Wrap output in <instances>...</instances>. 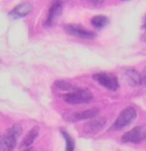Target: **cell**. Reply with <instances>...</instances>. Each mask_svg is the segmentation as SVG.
<instances>
[{"label": "cell", "mask_w": 146, "mask_h": 151, "mask_svg": "<svg viewBox=\"0 0 146 151\" xmlns=\"http://www.w3.org/2000/svg\"><path fill=\"white\" fill-rule=\"evenodd\" d=\"M92 100V94L90 91L86 88H75L72 92H69L64 95V101L69 104H84Z\"/></svg>", "instance_id": "obj_1"}, {"label": "cell", "mask_w": 146, "mask_h": 151, "mask_svg": "<svg viewBox=\"0 0 146 151\" xmlns=\"http://www.w3.org/2000/svg\"><path fill=\"white\" fill-rule=\"evenodd\" d=\"M136 117H137L136 110L132 106H128L125 110H122V112L119 114L117 120L114 122V124L111 127V131H118V129L127 127L128 125H130V124L136 119Z\"/></svg>", "instance_id": "obj_2"}, {"label": "cell", "mask_w": 146, "mask_h": 151, "mask_svg": "<svg viewBox=\"0 0 146 151\" xmlns=\"http://www.w3.org/2000/svg\"><path fill=\"white\" fill-rule=\"evenodd\" d=\"M22 126L19 124L13 125L9 129H7L6 134L2 137V144L5 151H13L16 145V139L21 136L22 134Z\"/></svg>", "instance_id": "obj_3"}, {"label": "cell", "mask_w": 146, "mask_h": 151, "mask_svg": "<svg viewBox=\"0 0 146 151\" xmlns=\"http://www.w3.org/2000/svg\"><path fill=\"white\" fill-rule=\"evenodd\" d=\"M121 140L128 143H139L146 140V125L137 126L131 131L125 133Z\"/></svg>", "instance_id": "obj_4"}, {"label": "cell", "mask_w": 146, "mask_h": 151, "mask_svg": "<svg viewBox=\"0 0 146 151\" xmlns=\"http://www.w3.org/2000/svg\"><path fill=\"white\" fill-rule=\"evenodd\" d=\"M64 30L69 35L78 38H82V39H92V38L96 37L95 32L89 31L86 28H82L78 24H66V25H64Z\"/></svg>", "instance_id": "obj_5"}, {"label": "cell", "mask_w": 146, "mask_h": 151, "mask_svg": "<svg viewBox=\"0 0 146 151\" xmlns=\"http://www.w3.org/2000/svg\"><path fill=\"white\" fill-rule=\"evenodd\" d=\"M99 85L107 88L110 91H117L119 88V81L117 77L107 73H96L92 77Z\"/></svg>", "instance_id": "obj_6"}, {"label": "cell", "mask_w": 146, "mask_h": 151, "mask_svg": "<svg viewBox=\"0 0 146 151\" xmlns=\"http://www.w3.org/2000/svg\"><path fill=\"white\" fill-rule=\"evenodd\" d=\"M33 10V6L30 2H22L21 5L16 6L14 9L9 12L8 16L11 19H23L27 16Z\"/></svg>", "instance_id": "obj_7"}, {"label": "cell", "mask_w": 146, "mask_h": 151, "mask_svg": "<svg viewBox=\"0 0 146 151\" xmlns=\"http://www.w3.org/2000/svg\"><path fill=\"white\" fill-rule=\"evenodd\" d=\"M62 9H63V4L58 2L55 0L54 4L52 5V7L49 8V12H48V16H47V19L45 22V27L49 28L52 25H54L56 23L57 19L59 17V15L62 14Z\"/></svg>", "instance_id": "obj_8"}, {"label": "cell", "mask_w": 146, "mask_h": 151, "mask_svg": "<svg viewBox=\"0 0 146 151\" xmlns=\"http://www.w3.org/2000/svg\"><path fill=\"white\" fill-rule=\"evenodd\" d=\"M106 123V119L105 118H96V119H92L91 118L90 122H88L87 124H84V133L87 134H95V133H98L104 127V125Z\"/></svg>", "instance_id": "obj_9"}, {"label": "cell", "mask_w": 146, "mask_h": 151, "mask_svg": "<svg viewBox=\"0 0 146 151\" xmlns=\"http://www.w3.org/2000/svg\"><path fill=\"white\" fill-rule=\"evenodd\" d=\"M99 112L98 109H89V110H84V111H79L73 114V120L75 122H81V120H87V119H91L94 117H96Z\"/></svg>", "instance_id": "obj_10"}, {"label": "cell", "mask_w": 146, "mask_h": 151, "mask_svg": "<svg viewBox=\"0 0 146 151\" xmlns=\"http://www.w3.org/2000/svg\"><path fill=\"white\" fill-rule=\"evenodd\" d=\"M126 78H127L130 86L136 87V86L143 85L142 84V76L139 75L136 70H128L126 72Z\"/></svg>", "instance_id": "obj_11"}, {"label": "cell", "mask_w": 146, "mask_h": 151, "mask_svg": "<svg viewBox=\"0 0 146 151\" xmlns=\"http://www.w3.org/2000/svg\"><path fill=\"white\" fill-rule=\"evenodd\" d=\"M38 135H39V127H33L30 132L26 134V136L24 137V140L22 142V148H29L33 142L36 140V137H38Z\"/></svg>", "instance_id": "obj_12"}, {"label": "cell", "mask_w": 146, "mask_h": 151, "mask_svg": "<svg viewBox=\"0 0 146 151\" xmlns=\"http://www.w3.org/2000/svg\"><path fill=\"white\" fill-rule=\"evenodd\" d=\"M107 23H109V19L104 15H96L91 19V24L96 29L104 28L105 25H107Z\"/></svg>", "instance_id": "obj_13"}, {"label": "cell", "mask_w": 146, "mask_h": 151, "mask_svg": "<svg viewBox=\"0 0 146 151\" xmlns=\"http://www.w3.org/2000/svg\"><path fill=\"white\" fill-rule=\"evenodd\" d=\"M54 86L56 88H58V89H61V91H64V92H72L75 89V87L73 85H71L70 83H67V81H63V80H58V81H56L54 83Z\"/></svg>", "instance_id": "obj_14"}, {"label": "cell", "mask_w": 146, "mask_h": 151, "mask_svg": "<svg viewBox=\"0 0 146 151\" xmlns=\"http://www.w3.org/2000/svg\"><path fill=\"white\" fill-rule=\"evenodd\" d=\"M61 132L63 134L64 140H65V143H66V149H65V151H74V140L64 129H62Z\"/></svg>", "instance_id": "obj_15"}, {"label": "cell", "mask_w": 146, "mask_h": 151, "mask_svg": "<svg viewBox=\"0 0 146 151\" xmlns=\"http://www.w3.org/2000/svg\"><path fill=\"white\" fill-rule=\"evenodd\" d=\"M87 2H89L91 6L97 7V6H100L104 2V0H87Z\"/></svg>", "instance_id": "obj_16"}, {"label": "cell", "mask_w": 146, "mask_h": 151, "mask_svg": "<svg viewBox=\"0 0 146 151\" xmlns=\"http://www.w3.org/2000/svg\"><path fill=\"white\" fill-rule=\"evenodd\" d=\"M140 76H142V84H143V85H146V69L144 70V72Z\"/></svg>", "instance_id": "obj_17"}, {"label": "cell", "mask_w": 146, "mask_h": 151, "mask_svg": "<svg viewBox=\"0 0 146 151\" xmlns=\"http://www.w3.org/2000/svg\"><path fill=\"white\" fill-rule=\"evenodd\" d=\"M0 151H4V144H2V140L0 137Z\"/></svg>", "instance_id": "obj_18"}, {"label": "cell", "mask_w": 146, "mask_h": 151, "mask_svg": "<svg viewBox=\"0 0 146 151\" xmlns=\"http://www.w3.org/2000/svg\"><path fill=\"white\" fill-rule=\"evenodd\" d=\"M142 40H143L144 42H146V32L144 35H142Z\"/></svg>", "instance_id": "obj_19"}, {"label": "cell", "mask_w": 146, "mask_h": 151, "mask_svg": "<svg viewBox=\"0 0 146 151\" xmlns=\"http://www.w3.org/2000/svg\"><path fill=\"white\" fill-rule=\"evenodd\" d=\"M143 29L146 30V15H145V19H144V24H143Z\"/></svg>", "instance_id": "obj_20"}, {"label": "cell", "mask_w": 146, "mask_h": 151, "mask_svg": "<svg viewBox=\"0 0 146 151\" xmlns=\"http://www.w3.org/2000/svg\"><path fill=\"white\" fill-rule=\"evenodd\" d=\"M56 1H58V2H61V4H64V2H66V1H69V0H56Z\"/></svg>", "instance_id": "obj_21"}, {"label": "cell", "mask_w": 146, "mask_h": 151, "mask_svg": "<svg viewBox=\"0 0 146 151\" xmlns=\"http://www.w3.org/2000/svg\"><path fill=\"white\" fill-rule=\"evenodd\" d=\"M24 151H32V150H31V149H30V148H27L26 150H24Z\"/></svg>", "instance_id": "obj_22"}]
</instances>
